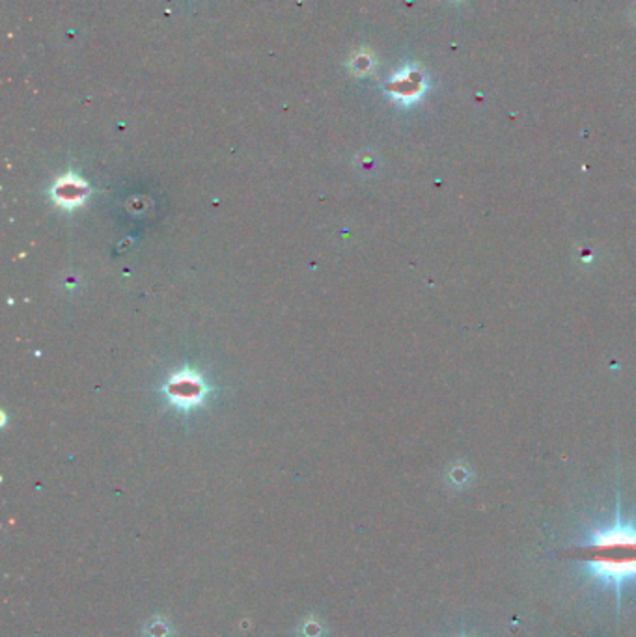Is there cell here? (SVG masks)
I'll use <instances>...</instances> for the list:
<instances>
[{
    "instance_id": "1",
    "label": "cell",
    "mask_w": 636,
    "mask_h": 637,
    "mask_svg": "<svg viewBox=\"0 0 636 637\" xmlns=\"http://www.w3.org/2000/svg\"><path fill=\"white\" fill-rule=\"evenodd\" d=\"M578 550L582 567L597 582L614 585L618 593L636 582V524L618 516L608 528L593 530Z\"/></svg>"
},
{
    "instance_id": "2",
    "label": "cell",
    "mask_w": 636,
    "mask_h": 637,
    "mask_svg": "<svg viewBox=\"0 0 636 637\" xmlns=\"http://www.w3.org/2000/svg\"><path fill=\"white\" fill-rule=\"evenodd\" d=\"M168 399L179 408H194L206 397V384L196 373L181 371L166 384Z\"/></svg>"
},
{
    "instance_id": "3",
    "label": "cell",
    "mask_w": 636,
    "mask_h": 637,
    "mask_svg": "<svg viewBox=\"0 0 636 637\" xmlns=\"http://www.w3.org/2000/svg\"><path fill=\"white\" fill-rule=\"evenodd\" d=\"M88 194V185L73 173L60 177L56 185L53 186V200L56 201V205L65 209V211H73V209L83 205Z\"/></svg>"
}]
</instances>
